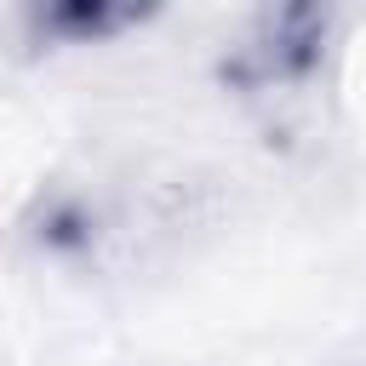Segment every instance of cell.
<instances>
[{
    "instance_id": "1",
    "label": "cell",
    "mask_w": 366,
    "mask_h": 366,
    "mask_svg": "<svg viewBox=\"0 0 366 366\" xmlns=\"http://www.w3.org/2000/svg\"><path fill=\"white\" fill-rule=\"evenodd\" d=\"M57 34H109L114 23H126L143 0H29Z\"/></svg>"
}]
</instances>
